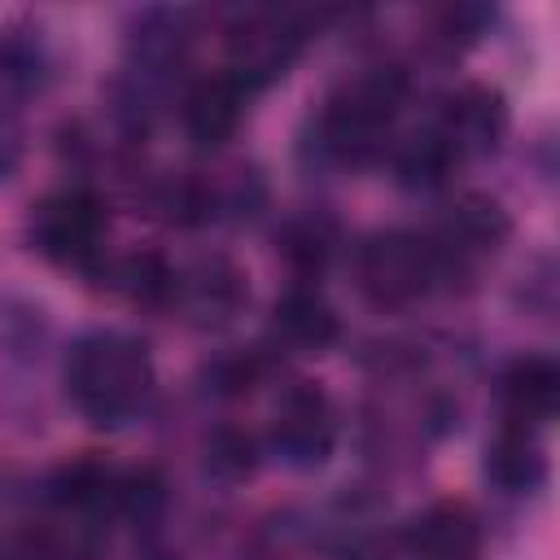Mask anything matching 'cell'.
<instances>
[{"mask_svg": "<svg viewBox=\"0 0 560 560\" xmlns=\"http://www.w3.org/2000/svg\"><path fill=\"white\" fill-rule=\"evenodd\" d=\"M258 372H262V363L254 354H228L210 368V389L214 394H245V389H254Z\"/></svg>", "mask_w": 560, "mask_h": 560, "instance_id": "cell-23", "label": "cell"}, {"mask_svg": "<svg viewBox=\"0 0 560 560\" xmlns=\"http://www.w3.org/2000/svg\"><path fill=\"white\" fill-rule=\"evenodd\" d=\"M271 324H276L280 341L293 346V350H328V346L337 341V332H341L337 311H332L315 289H306V284H293V289L276 302Z\"/></svg>", "mask_w": 560, "mask_h": 560, "instance_id": "cell-13", "label": "cell"}, {"mask_svg": "<svg viewBox=\"0 0 560 560\" xmlns=\"http://www.w3.org/2000/svg\"><path fill=\"white\" fill-rule=\"evenodd\" d=\"M407 547L420 560H477L481 551V521L468 503H433L407 525Z\"/></svg>", "mask_w": 560, "mask_h": 560, "instance_id": "cell-12", "label": "cell"}, {"mask_svg": "<svg viewBox=\"0 0 560 560\" xmlns=\"http://www.w3.org/2000/svg\"><path fill=\"white\" fill-rule=\"evenodd\" d=\"M175 280H179V271L153 249L127 254L114 267V289L136 306H171L175 302Z\"/></svg>", "mask_w": 560, "mask_h": 560, "instance_id": "cell-17", "label": "cell"}, {"mask_svg": "<svg viewBox=\"0 0 560 560\" xmlns=\"http://www.w3.org/2000/svg\"><path fill=\"white\" fill-rule=\"evenodd\" d=\"M201 455H206V472H210L214 481H223V486L249 481L254 468H258V442H254L245 429H236V424L214 429V433L206 438Z\"/></svg>", "mask_w": 560, "mask_h": 560, "instance_id": "cell-18", "label": "cell"}, {"mask_svg": "<svg viewBox=\"0 0 560 560\" xmlns=\"http://www.w3.org/2000/svg\"><path fill=\"white\" fill-rule=\"evenodd\" d=\"M486 26V9H442L438 13V39L446 48H468Z\"/></svg>", "mask_w": 560, "mask_h": 560, "instance_id": "cell-24", "label": "cell"}, {"mask_svg": "<svg viewBox=\"0 0 560 560\" xmlns=\"http://www.w3.org/2000/svg\"><path fill=\"white\" fill-rule=\"evenodd\" d=\"M486 472H490L494 486H503L512 494L534 490L547 477V455H542V442L534 438V429L503 424L499 438L486 451Z\"/></svg>", "mask_w": 560, "mask_h": 560, "instance_id": "cell-14", "label": "cell"}, {"mask_svg": "<svg viewBox=\"0 0 560 560\" xmlns=\"http://www.w3.org/2000/svg\"><path fill=\"white\" fill-rule=\"evenodd\" d=\"M114 494H118V472L109 464H101V459H79V464L57 472V499L66 508L92 512V508L114 503Z\"/></svg>", "mask_w": 560, "mask_h": 560, "instance_id": "cell-19", "label": "cell"}, {"mask_svg": "<svg viewBox=\"0 0 560 560\" xmlns=\"http://www.w3.org/2000/svg\"><path fill=\"white\" fill-rule=\"evenodd\" d=\"M171 306H179L197 328H223L245 306V276L228 258H201L197 267L179 271Z\"/></svg>", "mask_w": 560, "mask_h": 560, "instance_id": "cell-9", "label": "cell"}, {"mask_svg": "<svg viewBox=\"0 0 560 560\" xmlns=\"http://www.w3.org/2000/svg\"><path fill=\"white\" fill-rule=\"evenodd\" d=\"M302 39H306V26L289 13H271V9L241 13L223 31V57H228L223 74L245 92L267 88L293 66V57L302 52Z\"/></svg>", "mask_w": 560, "mask_h": 560, "instance_id": "cell-5", "label": "cell"}, {"mask_svg": "<svg viewBox=\"0 0 560 560\" xmlns=\"http://www.w3.org/2000/svg\"><path fill=\"white\" fill-rule=\"evenodd\" d=\"M0 79L13 83L18 92H31L44 83V57L35 39H22L13 31L0 35Z\"/></svg>", "mask_w": 560, "mask_h": 560, "instance_id": "cell-21", "label": "cell"}, {"mask_svg": "<svg viewBox=\"0 0 560 560\" xmlns=\"http://www.w3.org/2000/svg\"><path fill=\"white\" fill-rule=\"evenodd\" d=\"M188 52V13L149 9L131 31V61L140 74H166Z\"/></svg>", "mask_w": 560, "mask_h": 560, "instance_id": "cell-15", "label": "cell"}, {"mask_svg": "<svg viewBox=\"0 0 560 560\" xmlns=\"http://www.w3.org/2000/svg\"><path fill=\"white\" fill-rule=\"evenodd\" d=\"M337 442V411L328 394L311 381H298L280 394L271 416V451L289 468H319Z\"/></svg>", "mask_w": 560, "mask_h": 560, "instance_id": "cell-6", "label": "cell"}, {"mask_svg": "<svg viewBox=\"0 0 560 560\" xmlns=\"http://www.w3.org/2000/svg\"><path fill=\"white\" fill-rule=\"evenodd\" d=\"M13 560H74V556L61 551L52 538H26V542L13 551Z\"/></svg>", "mask_w": 560, "mask_h": 560, "instance_id": "cell-26", "label": "cell"}, {"mask_svg": "<svg viewBox=\"0 0 560 560\" xmlns=\"http://www.w3.org/2000/svg\"><path fill=\"white\" fill-rule=\"evenodd\" d=\"M433 127L442 131V140H446L459 158L490 153V149H499V140L508 136V101H503L499 88L464 83V88H455V92L442 101V114H438Z\"/></svg>", "mask_w": 560, "mask_h": 560, "instance_id": "cell-8", "label": "cell"}, {"mask_svg": "<svg viewBox=\"0 0 560 560\" xmlns=\"http://www.w3.org/2000/svg\"><path fill=\"white\" fill-rule=\"evenodd\" d=\"M153 389V354L140 337L127 332H88L66 354V394L70 402L96 420H127Z\"/></svg>", "mask_w": 560, "mask_h": 560, "instance_id": "cell-1", "label": "cell"}, {"mask_svg": "<svg viewBox=\"0 0 560 560\" xmlns=\"http://www.w3.org/2000/svg\"><path fill=\"white\" fill-rule=\"evenodd\" d=\"M508 236H512V214L503 210V201L490 192H464L451 201V210L442 219V236L433 245L451 271L468 258L499 254L508 245Z\"/></svg>", "mask_w": 560, "mask_h": 560, "instance_id": "cell-7", "label": "cell"}, {"mask_svg": "<svg viewBox=\"0 0 560 560\" xmlns=\"http://www.w3.org/2000/svg\"><path fill=\"white\" fill-rule=\"evenodd\" d=\"M442 276H446V267H442L438 245L407 228L372 232L354 249V284L381 311L420 302Z\"/></svg>", "mask_w": 560, "mask_h": 560, "instance_id": "cell-3", "label": "cell"}, {"mask_svg": "<svg viewBox=\"0 0 560 560\" xmlns=\"http://www.w3.org/2000/svg\"><path fill=\"white\" fill-rule=\"evenodd\" d=\"M499 398H503V416H508L503 424L538 429L560 407V368L547 354H521L499 376Z\"/></svg>", "mask_w": 560, "mask_h": 560, "instance_id": "cell-10", "label": "cell"}, {"mask_svg": "<svg viewBox=\"0 0 560 560\" xmlns=\"http://www.w3.org/2000/svg\"><path fill=\"white\" fill-rule=\"evenodd\" d=\"M105 201L88 188H61L31 210V249L57 267H96L105 241Z\"/></svg>", "mask_w": 560, "mask_h": 560, "instance_id": "cell-4", "label": "cell"}, {"mask_svg": "<svg viewBox=\"0 0 560 560\" xmlns=\"http://www.w3.org/2000/svg\"><path fill=\"white\" fill-rule=\"evenodd\" d=\"M402 101H407V79L394 66L350 79L319 109V122H315L319 153L332 162H346V166L376 158L389 140V127H394Z\"/></svg>", "mask_w": 560, "mask_h": 560, "instance_id": "cell-2", "label": "cell"}, {"mask_svg": "<svg viewBox=\"0 0 560 560\" xmlns=\"http://www.w3.org/2000/svg\"><path fill=\"white\" fill-rule=\"evenodd\" d=\"M459 166V153L442 140L438 127H424L416 136H407L398 149H394V175L402 188L411 192H433V188H446V179L455 175Z\"/></svg>", "mask_w": 560, "mask_h": 560, "instance_id": "cell-16", "label": "cell"}, {"mask_svg": "<svg viewBox=\"0 0 560 560\" xmlns=\"http://www.w3.org/2000/svg\"><path fill=\"white\" fill-rule=\"evenodd\" d=\"M18 162H22V140H18V131H13V122L0 114V184L18 171Z\"/></svg>", "mask_w": 560, "mask_h": 560, "instance_id": "cell-25", "label": "cell"}, {"mask_svg": "<svg viewBox=\"0 0 560 560\" xmlns=\"http://www.w3.org/2000/svg\"><path fill=\"white\" fill-rule=\"evenodd\" d=\"M166 503V490L158 481V472H131V477H118V494H114V508H122L127 516L136 521H153Z\"/></svg>", "mask_w": 560, "mask_h": 560, "instance_id": "cell-22", "label": "cell"}, {"mask_svg": "<svg viewBox=\"0 0 560 560\" xmlns=\"http://www.w3.org/2000/svg\"><path fill=\"white\" fill-rule=\"evenodd\" d=\"M280 254L289 262V271L298 280H311L328 267V254H332V232L319 223V219H298L284 228L280 236Z\"/></svg>", "mask_w": 560, "mask_h": 560, "instance_id": "cell-20", "label": "cell"}, {"mask_svg": "<svg viewBox=\"0 0 560 560\" xmlns=\"http://www.w3.org/2000/svg\"><path fill=\"white\" fill-rule=\"evenodd\" d=\"M184 136L197 144V149H219L236 136L241 118H245V88H236L228 74H210V79H197L188 92H184Z\"/></svg>", "mask_w": 560, "mask_h": 560, "instance_id": "cell-11", "label": "cell"}]
</instances>
